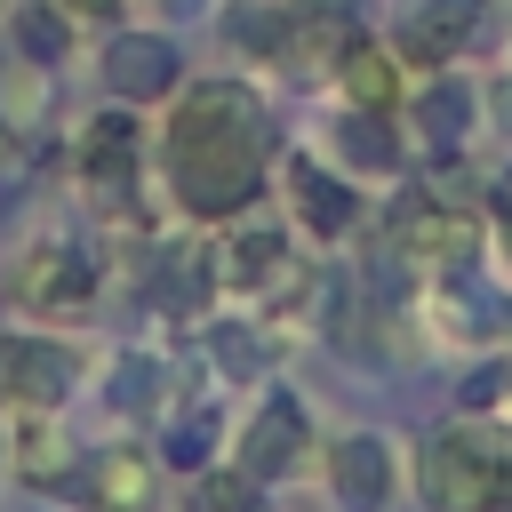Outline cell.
Returning a JSON list of instances; mask_svg holds the SVG:
<instances>
[{
  "label": "cell",
  "instance_id": "6da1fadb",
  "mask_svg": "<svg viewBox=\"0 0 512 512\" xmlns=\"http://www.w3.org/2000/svg\"><path fill=\"white\" fill-rule=\"evenodd\" d=\"M272 112L248 80H184L160 120V184L184 224H240L272 192Z\"/></svg>",
  "mask_w": 512,
  "mask_h": 512
},
{
  "label": "cell",
  "instance_id": "7a4b0ae2",
  "mask_svg": "<svg viewBox=\"0 0 512 512\" xmlns=\"http://www.w3.org/2000/svg\"><path fill=\"white\" fill-rule=\"evenodd\" d=\"M408 488L424 496V512H496L512 496V432L496 416H456L440 424L416 464H408Z\"/></svg>",
  "mask_w": 512,
  "mask_h": 512
},
{
  "label": "cell",
  "instance_id": "3957f363",
  "mask_svg": "<svg viewBox=\"0 0 512 512\" xmlns=\"http://www.w3.org/2000/svg\"><path fill=\"white\" fill-rule=\"evenodd\" d=\"M216 280H224V304H248L256 320H296L312 296H320V264L296 248L288 224H224V248H216Z\"/></svg>",
  "mask_w": 512,
  "mask_h": 512
},
{
  "label": "cell",
  "instance_id": "277c9868",
  "mask_svg": "<svg viewBox=\"0 0 512 512\" xmlns=\"http://www.w3.org/2000/svg\"><path fill=\"white\" fill-rule=\"evenodd\" d=\"M104 288V248L80 240V232H32L8 264H0V296L24 304V312H88Z\"/></svg>",
  "mask_w": 512,
  "mask_h": 512
},
{
  "label": "cell",
  "instance_id": "5b68a950",
  "mask_svg": "<svg viewBox=\"0 0 512 512\" xmlns=\"http://www.w3.org/2000/svg\"><path fill=\"white\" fill-rule=\"evenodd\" d=\"M384 248L408 256V264H432V272H472V256L488 248L480 200H440V192L408 184V192L384 208Z\"/></svg>",
  "mask_w": 512,
  "mask_h": 512
},
{
  "label": "cell",
  "instance_id": "8992f818",
  "mask_svg": "<svg viewBox=\"0 0 512 512\" xmlns=\"http://www.w3.org/2000/svg\"><path fill=\"white\" fill-rule=\"evenodd\" d=\"M272 192H280L288 224H296L304 240H320V248L352 240V232H360V216H368L360 176H344L336 160H320V152H304V144L272 152Z\"/></svg>",
  "mask_w": 512,
  "mask_h": 512
},
{
  "label": "cell",
  "instance_id": "52a82bcc",
  "mask_svg": "<svg viewBox=\"0 0 512 512\" xmlns=\"http://www.w3.org/2000/svg\"><path fill=\"white\" fill-rule=\"evenodd\" d=\"M72 176H80V192L96 208H128L144 192V120L128 104L88 112L80 136H72Z\"/></svg>",
  "mask_w": 512,
  "mask_h": 512
},
{
  "label": "cell",
  "instance_id": "ba28073f",
  "mask_svg": "<svg viewBox=\"0 0 512 512\" xmlns=\"http://www.w3.org/2000/svg\"><path fill=\"white\" fill-rule=\"evenodd\" d=\"M312 448H320V432H312V416H304V400H296L288 384H264V392H256V408H248V416H240V432H232V464H240V472H256L264 488L296 480V472L312 464Z\"/></svg>",
  "mask_w": 512,
  "mask_h": 512
},
{
  "label": "cell",
  "instance_id": "9c48e42d",
  "mask_svg": "<svg viewBox=\"0 0 512 512\" xmlns=\"http://www.w3.org/2000/svg\"><path fill=\"white\" fill-rule=\"evenodd\" d=\"M320 480H328L336 512H392V496L408 488V464H400V440H384V432H336Z\"/></svg>",
  "mask_w": 512,
  "mask_h": 512
},
{
  "label": "cell",
  "instance_id": "30bf717a",
  "mask_svg": "<svg viewBox=\"0 0 512 512\" xmlns=\"http://www.w3.org/2000/svg\"><path fill=\"white\" fill-rule=\"evenodd\" d=\"M480 32H488V0H400L384 40L400 48V64L440 72V64H464L480 48Z\"/></svg>",
  "mask_w": 512,
  "mask_h": 512
},
{
  "label": "cell",
  "instance_id": "8fae6325",
  "mask_svg": "<svg viewBox=\"0 0 512 512\" xmlns=\"http://www.w3.org/2000/svg\"><path fill=\"white\" fill-rule=\"evenodd\" d=\"M80 392V352L40 328H0V408H64Z\"/></svg>",
  "mask_w": 512,
  "mask_h": 512
},
{
  "label": "cell",
  "instance_id": "7c38bea8",
  "mask_svg": "<svg viewBox=\"0 0 512 512\" xmlns=\"http://www.w3.org/2000/svg\"><path fill=\"white\" fill-rule=\"evenodd\" d=\"M104 88H112V104H128V112H152V104H168L176 88H184V48L168 40V32H144V24H128V32H112L104 40Z\"/></svg>",
  "mask_w": 512,
  "mask_h": 512
},
{
  "label": "cell",
  "instance_id": "4fadbf2b",
  "mask_svg": "<svg viewBox=\"0 0 512 512\" xmlns=\"http://www.w3.org/2000/svg\"><path fill=\"white\" fill-rule=\"evenodd\" d=\"M400 120H408V136H416L424 152H464L472 128H480V80H472L464 64H440V72H424V80L400 96Z\"/></svg>",
  "mask_w": 512,
  "mask_h": 512
},
{
  "label": "cell",
  "instance_id": "5bb4252c",
  "mask_svg": "<svg viewBox=\"0 0 512 512\" xmlns=\"http://www.w3.org/2000/svg\"><path fill=\"white\" fill-rule=\"evenodd\" d=\"M160 456H152V440H104V448H88L80 456V480H72V496L88 504V512H152L160 504Z\"/></svg>",
  "mask_w": 512,
  "mask_h": 512
},
{
  "label": "cell",
  "instance_id": "9a60e30c",
  "mask_svg": "<svg viewBox=\"0 0 512 512\" xmlns=\"http://www.w3.org/2000/svg\"><path fill=\"white\" fill-rule=\"evenodd\" d=\"M8 480H24L32 496H64L80 480L64 408H8Z\"/></svg>",
  "mask_w": 512,
  "mask_h": 512
},
{
  "label": "cell",
  "instance_id": "2e32d148",
  "mask_svg": "<svg viewBox=\"0 0 512 512\" xmlns=\"http://www.w3.org/2000/svg\"><path fill=\"white\" fill-rule=\"evenodd\" d=\"M328 80H336V104H352V112H392V120H400L408 64H400V48H392L384 32H352L344 56L328 64Z\"/></svg>",
  "mask_w": 512,
  "mask_h": 512
},
{
  "label": "cell",
  "instance_id": "e0dca14e",
  "mask_svg": "<svg viewBox=\"0 0 512 512\" xmlns=\"http://www.w3.org/2000/svg\"><path fill=\"white\" fill-rule=\"evenodd\" d=\"M152 304L168 320H208L224 304V280H216V248H192V240H168L152 248Z\"/></svg>",
  "mask_w": 512,
  "mask_h": 512
},
{
  "label": "cell",
  "instance_id": "ac0fdd59",
  "mask_svg": "<svg viewBox=\"0 0 512 512\" xmlns=\"http://www.w3.org/2000/svg\"><path fill=\"white\" fill-rule=\"evenodd\" d=\"M328 152H336V168L344 176H400L408 168V144H400V128H392V112H336L328 120Z\"/></svg>",
  "mask_w": 512,
  "mask_h": 512
},
{
  "label": "cell",
  "instance_id": "d6986e66",
  "mask_svg": "<svg viewBox=\"0 0 512 512\" xmlns=\"http://www.w3.org/2000/svg\"><path fill=\"white\" fill-rule=\"evenodd\" d=\"M224 48L240 64H296V0H240V8H224Z\"/></svg>",
  "mask_w": 512,
  "mask_h": 512
},
{
  "label": "cell",
  "instance_id": "ffe728a7",
  "mask_svg": "<svg viewBox=\"0 0 512 512\" xmlns=\"http://www.w3.org/2000/svg\"><path fill=\"white\" fill-rule=\"evenodd\" d=\"M0 32H8V56L16 64H40V72H64V56H72V16L56 8V0H8L0 8Z\"/></svg>",
  "mask_w": 512,
  "mask_h": 512
},
{
  "label": "cell",
  "instance_id": "44dd1931",
  "mask_svg": "<svg viewBox=\"0 0 512 512\" xmlns=\"http://www.w3.org/2000/svg\"><path fill=\"white\" fill-rule=\"evenodd\" d=\"M152 456H160V472H184V480L208 472V464L224 456V424H216V408H184V400H168Z\"/></svg>",
  "mask_w": 512,
  "mask_h": 512
},
{
  "label": "cell",
  "instance_id": "7402d4cb",
  "mask_svg": "<svg viewBox=\"0 0 512 512\" xmlns=\"http://www.w3.org/2000/svg\"><path fill=\"white\" fill-rule=\"evenodd\" d=\"M104 408L112 416H152V408H168V368L152 360V352H112V368H104Z\"/></svg>",
  "mask_w": 512,
  "mask_h": 512
},
{
  "label": "cell",
  "instance_id": "603a6c76",
  "mask_svg": "<svg viewBox=\"0 0 512 512\" xmlns=\"http://www.w3.org/2000/svg\"><path fill=\"white\" fill-rule=\"evenodd\" d=\"M192 512H272V488L232 456H216L208 472H192Z\"/></svg>",
  "mask_w": 512,
  "mask_h": 512
},
{
  "label": "cell",
  "instance_id": "cb8c5ba5",
  "mask_svg": "<svg viewBox=\"0 0 512 512\" xmlns=\"http://www.w3.org/2000/svg\"><path fill=\"white\" fill-rule=\"evenodd\" d=\"M200 328H208V360H216L224 384H256V376H264L272 344L256 336V320H200Z\"/></svg>",
  "mask_w": 512,
  "mask_h": 512
},
{
  "label": "cell",
  "instance_id": "d4e9b609",
  "mask_svg": "<svg viewBox=\"0 0 512 512\" xmlns=\"http://www.w3.org/2000/svg\"><path fill=\"white\" fill-rule=\"evenodd\" d=\"M48 80H56V72H40V64H0V120H8L16 136H40Z\"/></svg>",
  "mask_w": 512,
  "mask_h": 512
},
{
  "label": "cell",
  "instance_id": "484cf974",
  "mask_svg": "<svg viewBox=\"0 0 512 512\" xmlns=\"http://www.w3.org/2000/svg\"><path fill=\"white\" fill-rule=\"evenodd\" d=\"M504 384H512V352H488V360L464 376V392H456V400H464V416H488V408L504 400Z\"/></svg>",
  "mask_w": 512,
  "mask_h": 512
},
{
  "label": "cell",
  "instance_id": "4316f807",
  "mask_svg": "<svg viewBox=\"0 0 512 512\" xmlns=\"http://www.w3.org/2000/svg\"><path fill=\"white\" fill-rule=\"evenodd\" d=\"M72 24H120V0H56Z\"/></svg>",
  "mask_w": 512,
  "mask_h": 512
},
{
  "label": "cell",
  "instance_id": "83f0119b",
  "mask_svg": "<svg viewBox=\"0 0 512 512\" xmlns=\"http://www.w3.org/2000/svg\"><path fill=\"white\" fill-rule=\"evenodd\" d=\"M488 216H496V224H512V160L488 176Z\"/></svg>",
  "mask_w": 512,
  "mask_h": 512
},
{
  "label": "cell",
  "instance_id": "f1b7e54d",
  "mask_svg": "<svg viewBox=\"0 0 512 512\" xmlns=\"http://www.w3.org/2000/svg\"><path fill=\"white\" fill-rule=\"evenodd\" d=\"M0 480H8V408H0Z\"/></svg>",
  "mask_w": 512,
  "mask_h": 512
},
{
  "label": "cell",
  "instance_id": "f546056e",
  "mask_svg": "<svg viewBox=\"0 0 512 512\" xmlns=\"http://www.w3.org/2000/svg\"><path fill=\"white\" fill-rule=\"evenodd\" d=\"M496 232H504V272H512V224H496Z\"/></svg>",
  "mask_w": 512,
  "mask_h": 512
},
{
  "label": "cell",
  "instance_id": "4dcf8cb0",
  "mask_svg": "<svg viewBox=\"0 0 512 512\" xmlns=\"http://www.w3.org/2000/svg\"><path fill=\"white\" fill-rule=\"evenodd\" d=\"M160 8H200V0H160Z\"/></svg>",
  "mask_w": 512,
  "mask_h": 512
}]
</instances>
